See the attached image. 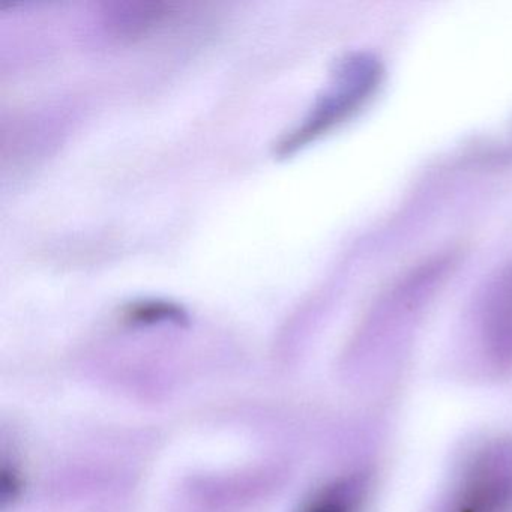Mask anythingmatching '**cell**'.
<instances>
[{
  "instance_id": "1",
  "label": "cell",
  "mask_w": 512,
  "mask_h": 512,
  "mask_svg": "<svg viewBox=\"0 0 512 512\" xmlns=\"http://www.w3.org/2000/svg\"><path fill=\"white\" fill-rule=\"evenodd\" d=\"M376 71L367 59H350L341 65L334 82L320 98L311 115L301 127L284 137L278 145V154L289 155L307 145L320 134L343 121L355 107L370 94Z\"/></svg>"
},
{
  "instance_id": "2",
  "label": "cell",
  "mask_w": 512,
  "mask_h": 512,
  "mask_svg": "<svg viewBox=\"0 0 512 512\" xmlns=\"http://www.w3.org/2000/svg\"><path fill=\"white\" fill-rule=\"evenodd\" d=\"M512 458L490 451L472 464L452 496L448 512H511Z\"/></svg>"
},
{
  "instance_id": "3",
  "label": "cell",
  "mask_w": 512,
  "mask_h": 512,
  "mask_svg": "<svg viewBox=\"0 0 512 512\" xmlns=\"http://www.w3.org/2000/svg\"><path fill=\"white\" fill-rule=\"evenodd\" d=\"M484 326L494 352L512 358V262L491 281L485 298Z\"/></svg>"
},
{
  "instance_id": "4",
  "label": "cell",
  "mask_w": 512,
  "mask_h": 512,
  "mask_svg": "<svg viewBox=\"0 0 512 512\" xmlns=\"http://www.w3.org/2000/svg\"><path fill=\"white\" fill-rule=\"evenodd\" d=\"M364 496V479H344L323 488L301 512H359Z\"/></svg>"
},
{
  "instance_id": "5",
  "label": "cell",
  "mask_w": 512,
  "mask_h": 512,
  "mask_svg": "<svg viewBox=\"0 0 512 512\" xmlns=\"http://www.w3.org/2000/svg\"><path fill=\"white\" fill-rule=\"evenodd\" d=\"M106 14L107 23L121 35L142 34L169 16L161 4H118Z\"/></svg>"
},
{
  "instance_id": "6",
  "label": "cell",
  "mask_w": 512,
  "mask_h": 512,
  "mask_svg": "<svg viewBox=\"0 0 512 512\" xmlns=\"http://www.w3.org/2000/svg\"><path fill=\"white\" fill-rule=\"evenodd\" d=\"M128 317L134 322L152 323L161 320H182V310L166 302H140L128 310Z\"/></svg>"
}]
</instances>
